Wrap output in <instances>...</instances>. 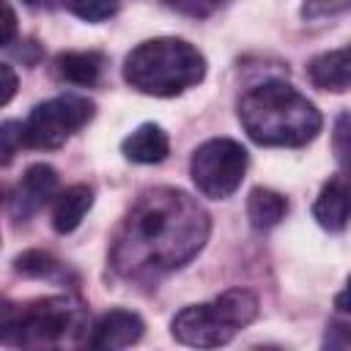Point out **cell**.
I'll use <instances>...</instances> for the list:
<instances>
[{"label":"cell","instance_id":"cb8c5ba5","mask_svg":"<svg viewBox=\"0 0 351 351\" xmlns=\"http://www.w3.org/2000/svg\"><path fill=\"white\" fill-rule=\"evenodd\" d=\"M14 30H16V16H14L11 5H5V30H3V47H8V44H11Z\"/></svg>","mask_w":351,"mask_h":351},{"label":"cell","instance_id":"ffe728a7","mask_svg":"<svg viewBox=\"0 0 351 351\" xmlns=\"http://www.w3.org/2000/svg\"><path fill=\"white\" fill-rule=\"evenodd\" d=\"M0 137H3V162H8L16 151V145H25V137H22V123L19 121H5L0 126Z\"/></svg>","mask_w":351,"mask_h":351},{"label":"cell","instance_id":"2e32d148","mask_svg":"<svg viewBox=\"0 0 351 351\" xmlns=\"http://www.w3.org/2000/svg\"><path fill=\"white\" fill-rule=\"evenodd\" d=\"M14 269H16L19 274L36 277V280H63V277L69 274L66 266H63L55 255H49V252H44V250H27V252L16 255Z\"/></svg>","mask_w":351,"mask_h":351},{"label":"cell","instance_id":"d6986e66","mask_svg":"<svg viewBox=\"0 0 351 351\" xmlns=\"http://www.w3.org/2000/svg\"><path fill=\"white\" fill-rule=\"evenodd\" d=\"M162 3L178 14H184V16H195V19L208 16L219 5V0H162Z\"/></svg>","mask_w":351,"mask_h":351},{"label":"cell","instance_id":"30bf717a","mask_svg":"<svg viewBox=\"0 0 351 351\" xmlns=\"http://www.w3.org/2000/svg\"><path fill=\"white\" fill-rule=\"evenodd\" d=\"M313 217L326 230H343L351 222V178L335 173L313 203Z\"/></svg>","mask_w":351,"mask_h":351},{"label":"cell","instance_id":"9c48e42d","mask_svg":"<svg viewBox=\"0 0 351 351\" xmlns=\"http://www.w3.org/2000/svg\"><path fill=\"white\" fill-rule=\"evenodd\" d=\"M143 318L132 310H110L104 313L93 326H90V337L88 346L90 348H129L143 337Z\"/></svg>","mask_w":351,"mask_h":351},{"label":"cell","instance_id":"9a60e30c","mask_svg":"<svg viewBox=\"0 0 351 351\" xmlns=\"http://www.w3.org/2000/svg\"><path fill=\"white\" fill-rule=\"evenodd\" d=\"M288 214V200L274 192V189H263V186H255L247 197V217H250V225L255 230H269L274 228L280 219H285Z\"/></svg>","mask_w":351,"mask_h":351},{"label":"cell","instance_id":"3957f363","mask_svg":"<svg viewBox=\"0 0 351 351\" xmlns=\"http://www.w3.org/2000/svg\"><path fill=\"white\" fill-rule=\"evenodd\" d=\"M206 77V58L184 38L162 36L137 44L123 60V80L148 96H178Z\"/></svg>","mask_w":351,"mask_h":351},{"label":"cell","instance_id":"7a4b0ae2","mask_svg":"<svg viewBox=\"0 0 351 351\" xmlns=\"http://www.w3.org/2000/svg\"><path fill=\"white\" fill-rule=\"evenodd\" d=\"M239 121L258 145L299 148L321 132V112L293 85L269 80L239 99Z\"/></svg>","mask_w":351,"mask_h":351},{"label":"cell","instance_id":"5b68a950","mask_svg":"<svg viewBox=\"0 0 351 351\" xmlns=\"http://www.w3.org/2000/svg\"><path fill=\"white\" fill-rule=\"evenodd\" d=\"M82 310L69 296H47L27 304L3 307V343L41 348L60 343L69 332L80 329Z\"/></svg>","mask_w":351,"mask_h":351},{"label":"cell","instance_id":"277c9868","mask_svg":"<svg viewBox=\"0 0 351 351\" xmlns=\"http://www.w3.org/2000/svg\"><path fill=\"white\" fill-rule=\"evenodd\" d=\"M258 315V296L247 288H228L211 302L189 304L176 313L170 329L173 337L192 348H217L233 340V335L250 326Z\"/></svg>","mask_w":351,"mask_h":351},{"label":"cell","instance_id":"e0dca14e","mask_svg":"<svg viewBox=\"0 0 351 351\" xmlns=\"http://www.w3.org/2000/svg\"><path fill=\"white\" fill-rule=\"evenodd\" d=\"M332 148L337 156V173L351 178V115L340 112L332 129Z\"/></svg>","mask_w":351,"mask_h":351},{"label":"cell","instance_id":"6da1fadb","mask_svg":"<svg viewBox=\"0 0 351 351\" xmlns=\"http://www.w3.org/2000/svg\"><path fill=\"white\" fill-rule=\"evenodd\" d=\"M208 230V214L192 195L173 186L145 189L126 211L110 261L129 280L159 277L189 263L203 250Z\"/></svg>","mask_w":351,"mask_h":351},{"label":"cell","instance_id":"8992f818","mask_svg":"<svg viewBox=\"0 0 351 351\" xmlns=\"http://www.w3.org/2000/svg\"><path fill=\"white\" fill-rule=\"evenodd\" d=\"M247 151L230 137H214L195 148L189 159V176L200 195L211 200L230 197L247 173Z\"/></svg>","mask_w":351,"mask_h":351},{"label":"cell","instance_id":"8fae6325","mask_svg":"<svg viewBox=\"0 0 351 351\" xmlns=\"http://www.w3.org/2000/svg\"><path fill=\"white\" fill-rule=\"evenodd\" d=\"M307 80L321 90H348L351 88V44L315 55L307 63Z\"/></svg>","mask_w":351,"mask_h":351},{"label":"cell","instance_id":"d4e9b609","mask_svg":"<svg viewBox=\"0 0 351 351\" xmlns=\"http://www.w3.org/2000/svg\"><path fill=\"white\" fill-rule=\"evenodd\" d=\"M343 329H346V337L351 340V326H343Z\"/></svg>","mask_w":351,"mask_h":351},{"label":"cell","instance_id":"52a82bcc","mask_svg":"<svg viewBox=\"0 0 351 351\" xmlns=\"http://www.w3.org/2000/svg\"><path fill=\"white\" fill-rule=\"evenodd\" d=\"M93 118V101L82 96H55L30 110L22 123V137L27 148L52 151L60 148L77 129Z\"/></svg>","mask_w":351,"mask_h":351},{"label":"cell","instance_id":"484cf974","mask_svg":"<svg viewBox=\"0 0 351 351\" xmlns=\"http://www.w3.org/2000/svg\"><path fill=\"white\" fill-rule=\"evenodd\" d=\"M25 3H30V5H33V3H38V0H25Z\"/></svg>","mask_w":351,"mask_h":351},{"label":"cell","instance_id":"5bb4252c","mask_svg":"<svg viewBox=\"0 0 351 351\" xmlns=\"http://www.w3.org/2000/svg\"><path fill=\"white\" fill-rule=\"evenodd\" d=\"M104 71V55L101 52H60L55 58V74L63 82L71 85H82V88H93L99 82Z\"/></svg>","mask_w":351,"mask_h":351},{"label":"cell","instance_id":"7c38bea8","mask_svg":"<svg viewBox=\"0 0 351 351\" xmlns=\"http://www.w3.org/2000/svg\"><path fill=\"white\" fill-rule=\"evenodd\" d=\"M121 151L129 162L159 165L170 154V140H167V134L159 123H143L121 143Z\"/></svg>","mask_w":351,"mask_h":351},{"label":"cell","instance_id":"4fadbf2b","mask_svg":"<svg viewBox=\"0 0 351 351\" xmlns=\"http://www.w3.org/2000/svg\"><path fill=\"white\" fill-rule=\"evenodd\" d=\"M93 206V189L85 184H74L63 192L55 195V206H52V228L55 233H71L82 217L88 214V208Z\"/></svg>","mask_w":351,"mask_h":351},{"label":"cell","instance_id":"44dd1931","mask_svg":"<svg viewBox=\"0 0 351 351\" xmlns=\"http://www.w3.org/2000/svg\"><path fill=\"white\" fill-rule=\"evenodd\" d=\"M348 5H351V3H346V0H307L304 8H302V14H304L307 19H315V16H324V14L343 11V8H348Z\"/></svg>","mask_w":351,"mask_h":351},{"label":"cell","instance_id":"603a6c76","mask_svg":"<svg viewBox=\"0 0 351 351\" xmlns=\"http://www.w3.org/2000/svg\"><path fill=\"white\" fill-rule=\"evenodd\" d=\"M335 307H337L340 313H351V277L346 280V288L335 296Z\"/></svg>","mask_w":351,"mask_h":351},{"label":"cell","instance_id":"ba28073f","mask_svg":"<svg viewBox=\"0 0 351 351\" xmlns=\"http://www.w3.org/2000/svg\"><path fill=\"white\" fill-rule=\"evenodd\" d=\"M58 192V173L49 165H30L16 184V192L11 195L8 206L16 219H27L33 211H38L52 195Z\"/></svg>","mask_w":351,"mask_h":351},{"label":"cell","instance_id":"ac0fdd59","mask_svg":"<svg viewBox=\"0 0 351 351\" xmlns=\"http://www.w3.org/2000/svg\"><path fill=\"white\" fill-rule=\"evenodd\" d=\"M63 5L85 22H104L118 11V0H63Z\"/></svg>","mask_w":351,"mask_h":351},{"label":"cell","instance_id":"7402d4cb","mask_svg":"<svg viewBox=\"0 0 351 351\" xmlns=\"http://www.w3.org/2000/svg\"><path fill=\"white\" fill-rule=\"evenodd\" d=\"M0 71H3V80H5V85H3V104H8L11 101V96H14V90H16V74H14V69H11V63H3L0 66Z\"/></svg>","mask_w":351,"mask_h":351}]
</instances>
